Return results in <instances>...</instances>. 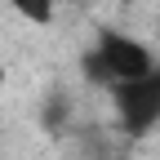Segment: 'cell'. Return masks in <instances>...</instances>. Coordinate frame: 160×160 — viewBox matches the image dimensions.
<instances>
[{"mask_svg":"<svg viewBox=\"0 0 160 160\" xmlns=\"http://www.w3.org/2000/svg\"><path fill=\"white\" fill-rule=\"evenodd\" d=\"M111 102L116 120L129 138H147L160 125V67L133 76V80H116L111 85Z\"/></svg>","mask_w":160,"mask_h":160,"instance_id":"1","label":"cell"},{"mask_svg":"<svg viewBox=\"0 0 160 160\" xmlns=\"http://www.w3.org/2000/svg\"><path fill=\"white\" fill-rule=\"evenodd\" d=\"M93 49H98V58L107 62L111 85H116V80H133V76H142V71H151V67H156L151 49L142 45V40L125 36V31H102Z\"/></svg>","mask_w":160,"mask_h":160,"instance_id":"2","label":"cell"},{"mask_svg":"<svg viewBox=\"0 0 160 160\" xmlns=\"http://www.w3.org/2000/svg\"><path fill=\"white\" fill-rule=\"evenodd\" d=\"M80 76H85L89 85H98V89H111V71H107L102 58H98V49H85V53H80Z\"/></svg>","mask_w":160,"mask_h":160,"instance_id":"3","label":"cell"},{"mask_svg":"<svg viewBox=\"0 0 160 160\" xmlns=\"http://www.w3.org/2000/svg\"><path fill=\"white\" fill-rule=\"evenodd\" d=\"M9 5L22 13L27 22H40V27H45V22H53V0H9Z\"/></svg>","mask_w":160,"mask_h":160,"instance_id":"4","label":"cell"},{"mask_svg":"<svg viewBox=\"0 0 160 160\" xmlns=\"http://www.w3.org/2000/svg\"><path fill=\"white\" fill-rule=\"evenodd\" d=\"M62 120H67V93H53L49 107H45V125L49 129H62Z\"/></svg>","mask_w":160,"mask_h":160,"instance_id":"5","label":"cell"},{"mask_svg":"<svg viewBox=\"0 0 160 160\" xmlns=\"http://www.w3.org/2000/svg\"><path fill=\"white\" fill-rule=\"evenodd\" d=\"M0 85H5V67H0Z\"/></svg>","mask_w":160,"mask_h":160,"instance_id":"6","label":"cell"},{"mask_svg":"<svg viewBox=\"0 0 160 160\" xmlns=\"http://www.w3.org/2000/svg\"><path fill=\"white\" fill-rule=\"evenodd\" d=\"M156 40H160V27H156Z\"/></svg>","mask_w":160,"mask_h":160,"instance_id":"7","label":"cell"}]
</instances>
